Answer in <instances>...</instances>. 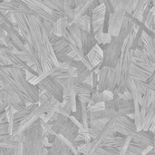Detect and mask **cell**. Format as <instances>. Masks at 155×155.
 <instances>
[{
	"mask_svg": "<svg viewBox=\"0 0 155 155\" xmlns=\"http://www.w3.org/2000/svg\"><path fill=\"white\" fill-rule=\"evenodd\" d=\"M17 134L19 135V140L24 143V155H48V150L45 145L41 119L32 124L25 131Z\"/></svg>",
	"mask_w": 155,
	"mask_h": 155,
	"instance_id": "cell-1",
	"label": "cell"
},
{
	"mask_svg": "<svg viewBox=\"0 0 155 155\" xmlns=\"http://www.w3.org/2000/svg\"><path fill=\"white\" fill-rule=\"evenodd\" d=\"M27 16H28V24L31 32L33 47L38 53L44 72L49 71L54 67H55L56 65L52 61L46 51L45 39H44V33L42 29V24L44 19L37 15H28Z\"/></svg>",
	"mask_w": 155,
	"mask_h": 155,
	"instance_id": "cell-2",
	"label": "cell"
},
{
	"mask_svg": "<svg viewBox=\"0 0 155 155\" xmlns=\"http://www.w3.org/2000/svg\"><path fill=\"white\" fill-rule=\"evenodd\" d=\"M114 132L122 134L126 136H131L133 139L139 141L144 144H154V134L152 131H138L135 123L133 119H130L128 115L121 116L117 119V123L114 128Z\"/></svg>",
	"mask_w": 155,
	"mask_h": 155,
	"instance_id": "cell-3",
	"label": "cell"
},
{
	"mask_svg": "<svg viewBox=\"0 0 155 155\" xmlns=\"http://www.w3.org/2000/svg\"><path fill=\"white\" fill-rule=\"evenodd\" d=\"M5 68L11 74L15 85L21 93L24 94L31 103H39V88L26 79L25 70L14 65H8L5 66Z\"/></svg>",
	"mask_w": 155,
	"mask_h": 155,
	"instance_id": "cell-4",
	"label": "cell"
},
{
	"mask_svg": "<svg viewBox=\"0 0 155 155\" xmlns=\"http://www.w3.org/2000/svg\"><path fill=\"white\" fill-rule=\"evenodd\" d=\"M125 39H124L120 35L116 36H113L111 42L109 44L104 45V61L101 64V67L103 66H109V67H115L122 54H123V46L124 44Z\"/></svg>",
	"mask_w": 155,
	"mask_h": 155,
	"instance_id": "cell-5",
	"label": "cell"
},
{
	"mask_svg": "<svg viewBox=\"0 0 155 155\" xmlns=\"http://www.w3.org/2000/svg\"><path fill=\"white\" fill-rule=\"evenodd\" d=\"M38 88H42L45 91V93L52 98H55L59 102H63L64 100V88L63 86L53 77L50 75L44 78L37 84Z\"/></svg>",
	"mask_w": 155,
	"mask_h": 155,
	"instance_id": "cell-6",
	"label": "cell"
},
{
	"mask_svg": "<svg viewBox=\"0 0 155 155\" xmlns=\"http://www.w3.org/2000/svg\"><path fill=\"white\" fill-rule=\"evenodd\" d=\"M107 16V7L104 4H100L94 7L92 15V32L95 36L104 33V22Z\"/></svg>",
	"mask_w": 155,
	"mask_h": 155,
	"instance_id": "cell-7",
	"label": "cell"
},
{
	"mask_svg": "<svg viewBox=\"0 0 155 155\" xmlns=\"http://www.w3.org/2000/svg\"><path fill=\"white\" fill-rule=\"evenodd\" d=\"M28 8H30L35 15L41 16L45 20H49L51 22H55V18L52 14V9L49 8L43 0H21Z\"/></svg>",
	"mask_w": 155,
	"mask_h": 155,
	"instance_id": "cell-8",
	"label": "cell"
},
{
	"mask_svg": "<svg viewBox=\"0 0 155 155\" xmlns=\"http://www.w3.org/2000/svg\"><path fill=\"white\" fill-rule=\"evenodd\" d=\"M125 14H126L125 8H117L114 12L110 13L108 23H107L108 25L107 32L111 35L116 36L120 34L125 17Z\"/></svg>",
	"mask_w": 155,
	"mask_h": 155,
	"instance_id": "cell-9",
	"label": "cell"
},
{
	"mask_svg": "<svg viewBox=\"0 0 155 155\" xmlns=\"http://www.w3.org/2000/svg\"><path fill=\"white\" fill-rule=\"evenodd\" d=\"M116 123H117V119H116V118H113V119H111V120L105 124V126L102 129V131L99 133V134L97 135V137L92 141L91 148H90V151H89L88 155L94 154V153H95L100 147L103 146V144H104V141L106 140V138H107L113 132H114V128H115Z\"/></svg>",
	"mask_w": 155,
	"mask_h": 155,
	"instance_id": "cell-10",
	"label": "cell"
},
{
	"mask_svg": "<svg viewBox=\"0 0 155 155\" xmlns=\"http://www.w3.org/2000/svg\"><path fill=\"white\" fill-rule=\"evenodd\" d=\"M50 40L53 45V48L58 61L64 56L68 55L73 50L71 46V43L67 41L64 36L53 35L52 36H50Z\"/></svg>",
	"mask_w": 155,
	"mask_h": 155,
	"instance_id": "cell-11",
	"label": "cell"
},
{
	"mask_svg": "<svg viewBox=\"0 0 155 155\" xmlns=\"http://www.w3.org/2000/svg\"><path fill=\"white\" fill-rule=\"evenodd\" d=\"M58 134H62L63 136H64L69 141L74 143L75 138L79 134V128L71 120L70 117H66L65 121L64 122L63 125L60 128V131H59Z\"/></svg>",
	"mask_w": 155,
	"mask_h": 155,
	"instance_id": "cell-12",
	"label": "cell"
},
{
	"mask_svg": "<svg viewBox=\"0 0 155 155\" xmlns=\"http://www.w3.org/2000/svg\"><path fill=\"white\" fill-rule=\"evenodd\" d=\"M74 154L71 148L62 140L59 134L56 135L48 150V155H69Z\"/></svg>",
	"mask_w": 155,
	"mask_h": 155,
	"instance_id": "cell-13",
	"label": "cell"
},
{
	"mask_svg": "<svg viewBox=\"0 0 155 155\" xmlns=\"http://www.w3.org/2000/svg\"><path fill=\"white\" fill-rule=\"evenodd\" d=\"M111 70H112V67H109V66L101 67L98 73V85H97L96 91L104 92V90L109 89Z\"/></svg>",
	"mask_w": 155,
	"mask_h": 155,
	"instance_id": "cell-14",
	"label": "cell"
},
{
	"mask_svg": "<svg viewBox=\"0 0 155 155\" xmlns=\"http://www.w3.org/2000/svg\"><path fill=\"white\" fill-rule=\"evenodd\" d=\"M104 49L100 46L99 44L95 45L93 47V49L88 54H86V57L94 68H95L98 65H101V64L104 61Z\"/></svg>",
	"mask_w": 155,
	"mask_h": 155,
	"instance_id": "cell-15",
	"label": "cell"
},
{
	"mask_svg": "<svg viewBox=\"0 0 155 155\" xmlns=\"http://www.w3.org/2000/svg\"><path fill=\"white\" fill-rule=\"evenodd\" d=\"M97 44V39L92 32H87L84 30L82 31V48L85 54H88Z\"/></svg>",
	"mask_w": 155,
	"mask_h": 155,
	"instance_id": "cell-16",
	"label": "cell"
},
{
	"mask_svg": "<svg viewBox=\"0 0 155 155\" xmlns=\"http://www.w3.org/2000/svg\"><path fill=\"white\" fill-rule=\"evenodd\" d=\"M69 24H70V22H69L68 16H64V17L58 18L55 22L53 23L54 35H59V36H64V35L68 31L67 26Z\"/></svg>",
	"mask_w": 155,
	"mask_h": 155,
	"instance_id": "cell-17",
	"label": "cell"
},
{
	"mask_svg": "<svg viewBox=\"0 0 155 155\" xmlns=\"http://www.w3.org/2000/svg\"><path fill=\"white\" fill-rule=\"evenodd\" d=\"M130 76L134 79H137L143 82H148L150 78V75L147 74V72L143 68H141L140 66H138L137 64H135L134 62L131 64Z\"/></svg>",
	"mask_w": 155,
	"mask_h": 155,
	"instance_id": "cell-18",
	"label": "cell"
},
{
	"mask_svg": "<svg viewBox=\"0 0 155 155\" xmlns=\"http://www.w3.org/2000/svg\"><path fill=\"white\" fill-rule=\"evenodd\" d=\"M94 0H84L79 5L74 7V17L73 23H74L80 16L86 15L90 6L94 4Z\"/></svg>",
	"mask_w": 155,
	"mask_h": 155,
	"instance_id": "cell-19",
	"label": "cell"
},
{
	"mask_svg": "<svg viewBox=\"0 0 155 155\" xmlns=\"http://www.w3.org/2000/svg\"><path fill=\"white\" fill-rule=\"evenodd\" d=\"M147 147L146 144L139 142V141H136L134 139L132 140L131 142V144L130 146L128 147L127 151H126V153L125 155H140L143 154V152L144 151V149Z\"/></svg>",
	"mask_w": 155,
	"mask_h": 155,
	"instance_id": "cell-20",
	"label": "cell"
},
{
	"mask_svg": "<svg viewBox=\"0 0 155 155\" xmlns=\"http://www.w3.org/2000/svg\"><path fill=\"white\" fill-rule=\"evenodd\" d=\"M94 70H90L84 63L82 61H78L77 64V77L81 83H84L86 79L93 74Z\"/></svg>",
	"mask_w": 155,
	"mask_h": 155,
	"instance_id": "cell-21",
	"label": "cell"
},
{
	"mask_svg": "<svg viewBox=\"0 0 155 155\" xmlns=\"http://www.w3.org/2000/svg\"><path fill=\"white\" fill-rule=\"evenodd\" d=\"M67 29L69 30L72 36L74 37L75 44L82 48V31L83 30L75 23H70L67 26Z\"/></svg>",
	"mask_w": 155,
	"mask_h": 155,
	"instance_id": "cell-22",
	"label": "cell"
},
{
	"mask_svg": "<svg viewBox=\"0 0 155 155\" xmlns=\"http://www.w3.org/2000/svg\"><path fill=\"white\" fill-rule=\"evenodd\" d=\"M81 29L87 31V32H92V17L89 15H84L80 16L75 22H74ZM93 33V32H92Z\"/></svg>",
	"mask_w": 155,
	"mask_h": 155,
	"instance_id": "cell-23",
	"label": "cell"
},
{
	"mask_svg": "<svg viewBox=\"0 0 155 155\" xmlns=\"http://www.w3.org/2000/svg\"><path fill=\"white\" fill-rule=\"evenodd\" d=\"M44 3L52 10L64 13V0H43Z\"/></svg>",
	"mask_w": 155,
	"mask_h": 155,
	"instance_id": "cell-24",
	"label": "cell"
},
{
	"mask_svg": "<svg viewBox=\"0 0 155 155\" xmlns=\"http://www.w3.org/2000/svg\"><path fill=\"white\" fill-rule=\"evenodd\" d=\"M143 47L145 50H147L150 54H153L155 52V45L154 38L145 33L143 31Z\"/></svg>",
	"mask_w": 155,
	"mask_h": 155,
	"instance_id": "cell-25",
	"label": "cell"
},
{
	"mask_svg": "<svg viewBox=\"0 0 155 155\" xmlns=\"http://www.w3.org/2000/svg\"><path fill=\"white\" fill-rule=\"evenodd\" d=\"M75 91L77 94H94L96 90L90 84L86 83H80L78 84H75Z\"/></svg>",
	"mask_w": 155,
	"mask_h": 155,
	"instance_id": "cell-26",
	"label": "cell"
},
{
	"mask_svg": "<svg viewBox=\"0 0 155 155\" xmlns=\"http://www.w3.org/2000/svg\"><path fill=\"white\" fill-rule=\"evenodd\" d=\"M120 154V151L117 148L109 147V146H102L95 153L94 155H116Z\"/></svg>",
	"mask_w": 155,
	"mask_h": 155,
	"instance_id": "cell-27",
	"label": "cell"
},
{
	"mask_svg": "<svg viewBox=\"0 0 155 155\" xmlns=\"http://www.w3.org/2000/svg\"><path fill=\"white\" fill-rule=\"evenodd\" d=\"M100 102H104V97H103V94H102V92L95 91L94 94H92V98H91V101L89 102L88 105L91 106V105H94V104L100 103Z\"/></svg>",
	"mask_w": 155,
	"mask_h": 155,
	"instance_id": "cell-28",
	"label": "cell"
},
{
	"mask_svg": "<svg viewBox=\"0 0 155 155\" xmlns=\"http://www.w3.org/2000/svg\"><path fill=\"white\" fill-rule=\"evenodd\" d=\"M105 109V102H100V103H96L94 105L89 106L88 105V110L89 112H98V111H102Z\"/></svg>",
	"mask_w": 155,
	"mask_h": 155,
	"instance_id": "cell-29",
	"label": "cell"
},
{
	"mask_svg": "<svg viewBox=\"0 0 155 155\" xmlns=\"http://www.w3.org/2000/svg\"><path fill=\"white\" fill-rule=\"evenodd\" d=\"M140 0H130L129 3L127 4V5L125 6V10L127 13L129 14H133V12L135 10V8L137 7L138 4H139Z\"/></svg>",
	"mask_w": 155,
	"mask_h": 155,
	"instance_id": "cell-30",
	"label": "cell"
},
{
	"mask_svg": "<svg viewBox=\"0 0 155 155\" xmlns=\"http://www.w3.org/2000/svg\"><path fill=\"white\" fill-rule=\"evenodd\" d=\"M130 0H112L114 10L117 8H125Z\"/></svg>",
	"mask_w": 155,
	"mask_h": 155,
	"instance_id": "cell-31",
	"label": "cell"
},
{
	"mask_svg": "<svg viewBox=\"0 0 155 155\" xmlns=\"http://www.w3.org/2000/svg\"><path fill=\"white\" fill-rule=\"evenodd\" d=\"M77 97H78V100L80 102L89 104V102L91 101V98H92V94H77Z\"/></svg>",
	"mask_w": 155,
	"mask_h": 155,
	"instance_id": "cell-32",
	"label": "cell"
},
{
	"mask_svg": "<svg viewBox=\"0 0 155 155\" xmlns=\"http://www.w3.org/2000/svg\"><path fill=\"white\" fill-rule=\"evenodd\" d=\"M132 140H133V138H132L131 136H127V137H126V141H125V143H124V146L122 147V149L120 150V154L125 155V153H126V151H127V149H128V147H129V146H130V144H131Z\"/></svg>",
	"mask_w": 155,
	"mask_h": 155,
	"instance_id": "cell-33",
	"label": "cell"
},
{
	"mask_svg": "<svg viewBox=\"0 0 155 155\" xmlns=\"http://www.w3.org/2000/svg\"><path fill=\"white\" fill-rule=\"evenodd\" d=\"M99 2L101 4H104L107 7V11L112 13L114 11V5L112 3V0H99Z\"/></svg>",
	"mask_w": 155,
	"mask_h": 155,
	"instance_id": "cell-34",
	"label": "cell"
},
{
	"mask_svg": "<svg viewBox=\"0 0 155 155\" xmlns=\"http://www.w3.org/2000/svg\"><path fill=\"white\" fill-rule=\"evenodd\" d=\"M0 64L2 66H8V65H11L10 63L8 62V60L6 59V57L0 53Z\"/></svg>",
	"mask_w": 155,
	"mask_h": 155,
	"instance_id": "cell-35",
	"label": "cell"
},
{
	"mask_svg": "<svg viewBox=\"0 0 155 155\" xmlns=\"http://www.w3.org/2000/svg\"><path fill=\"white\" fill-rule=\"evenodd\" d=\"M154 149V147H153V145H148L145 149H144V151L143 152V155L144 154H149Z\"/></svg>",
	"mask_w": 155,
	"mask_h": 155,
	"instance_id": "cell-36",
	"label": "cell"
},
{
	"mask_svg": "<svg viewBox=\"0 0 155 155\" xmlns=\"http://www.w3.org/2000/svg\"><path fill=\"white\" fill-rule=\"evenodd\" d=\"M142 54H143V49H141V48H135V49H134V56H141L142 55Z\"/></svg>",
	"mask_w": 155,
	"mask_h": 155,
	"instance_id": "cell-37",
	"label": "cell"
},
{
	"mask_svg": "<svg viewBox=\"0 0 155 155\" xmlns=\"http://www.w3.org/2000/svg\"><path fill=\"white\" fill-rule=\"evenodd\" d=\"M83 1H84V0H74V7L77 6V5H79Z\"/></svg>",
	"mask_w": 155,
	"mask_h": 155,
	"instance_id": "cell-38",
	"label": "cell"
},
{
	"mask_svg": "<svg viewBox=\"0 0 155 155\" xmlns=\"http://www.w3.org/2000/svg\"><path fill=\"white\" fill-rule=\"evenodd\" d=\"M154 45H155V29H154Z\"/></svg>",
	"mask_w": 155,
	"mask_h": 155,
	"instance_id": "cell-39",
	"label": "cell"
}]
</instances>
